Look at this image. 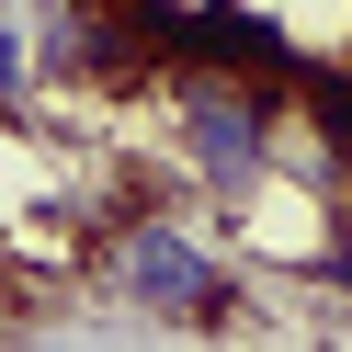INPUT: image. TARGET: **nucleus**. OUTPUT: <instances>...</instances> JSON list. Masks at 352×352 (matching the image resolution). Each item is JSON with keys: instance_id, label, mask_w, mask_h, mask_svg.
Returning <instances> with one entry per match:
<instances>
[{"instance_id": "nucleus-1", "label": "nucleus", "mask_w": 352, "mask_h": 352, "mask_svg": "<svg viewBox=\"0 0 352 352\" xmlns=\"http://www.w3.org/2000/svg\"><path fill=\"white\" fill-rule=\"evenodd\" d=\"M102 284H114L137 318H170V329H216V318H239V273H228V250H216L205 228H182V216H160V205H137V216H114V228H102Z\"/></svg>"}, {"instance_id": "nucleus-3", "label": "nucleus", "mask_w": 352, "mask_h": 352, "mask_svg": "<svg viewBox=\"0 0 352 352\" xmlns=\"http://www.w3.org/2000/svg\"><path fill=\"white\" fill-rule=\"evenodd\" d=\"M307 273H318L329 296L352 307V193H341V205H329V228H318V250H307Z\"/></svg>"}, {"instance_id": "nucleus-2", "label": "nucleus", "mask_w": 352, "mask_h": 352, "mask_svg": "<svg viewBox=\"0 0 352 352\" xmlns=\"http://www.w3.org/2000/svg\"><path fill=\"white\" fill-rule=\"evenodd\" d=\"M284 91L261 80H205V69H170V125H182V160L216 205H261V182L284 170Z\"/></svg>"}]
</instances>
